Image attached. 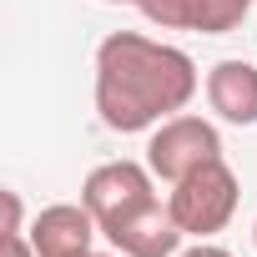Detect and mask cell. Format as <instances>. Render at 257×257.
Instances as JSON below:
<instances>
[{"instance_id": "277c9868", "label": "cell", "mask_w": 257, "mask_h": 257, "mask_svg": "<svg viewBox=\"0 0 257 257\" xmlns=\"http://www.w3.org/2000/svg\"><path fill=\"white\" fill-rule=\"evenodd\" d=\"M152 197H157V172L147 162H126V157L121 162H101L86 177V187H81V202L91 207V217L101 227L116 222V217H126V212H137Z\"/></svg>"}, {"instance_id": "8fae6325", "label": "cell", "mask_w": 257, "mask_h": 257, "mask_svg": "<svg viewBox=\"0 0 257 257\" xmlns=\"http://www.w3.org/2000/svg\"><path fill=\"white\" fill-rule=\"evenodd\" d=\"M6 257H41L31 232H6Z\"/></svg>"}, {"instance_id": "7c38bea8", "label": "cell", "mask_w": 257, "mask_h": 257, "mask_svg": "<svg viewBox=\"0 0 257 257\" xmlns=\"http://www.w3.org/2000/svg\"><path fill=\"white\" fill-rule=\"evenodd\" d=\"M177 257H232V252L217 247V242H197V247H187V252H177Z\"/></svg>"}, {"instance_id": "30bf717a", "label": "cell", "mask_w": 257, "mask_h": 257, "mask_svg": "<svg viewBox=\"0 0 257 257\" xmlns=\"http://www.w3.org/2000/svg\"><path fill=\"white\" fill-rule=\"evenodd\" d=\"M6 232H26V207H21V192H6Z\"/></svg>"}, {"instance_id": "8992f818", "label": "cell", "mask_w": 257, "mask_h": 257, "mask_svg": "<svg viewBox=\"0 0 257 257\" xmlns=\"http://www.w3.org/2000/svg\"><path fill=\"white\" fill-rule=\"evenodd\" d=\"M96 237H101V222L91 217L86 202H51L31 222V242L41 257H81L96 247Z\"/></svg>"}, {"instance_id": "9a60e30c", "label": "cell", "mask_w": 257, "mask_h": 257, "mask_svg": "<svg viewBox=\"0 0 257 257\" xmlns=\"http://www.w3.org/2000/svg\"><path fill=\"white\" fill-rule=\"evenodd\" d=\"M252 242H257V222H252Z\"/></svg>"}, {"instance_id": "6da1fadb", "label": "cell", "mask_w": 257, "mask_h": 257, "mask_svg": "<svg viewBox=\"0 0 257 257\" xmlns=\"http://www.w3.org/2000/svg\"><path fill=\"white\" fill-rule=\"evenodd\" d=\"M202 76L197 61L142 31H116L96 46V111L111 132H152L187 111Z\"/></svg>"}, {"instance_id": "3957f363", "label": "cell", "mask_w": 257, "mask_h": 257, "mask_svg": "<svg viewBox=\"0 0 257 257\" xmlns=\"http://www.w3.org/2000/svg\"><path fill=\"white\" fill-rule=\"evenodd\" d=\"M207 162H222V137L217 126L192 116V111H177L167 116L162 126H152V142H147V167L162 177V182H182L187 172L207 167Z\"/></svg>"}, {"instance_id": "52a82bcc", "label": "cell", "mask_w": 257, "mask_h": 257, "mask_svg": "<svg viewBox=\"0 0 257 257\" xmlns=\"http://www.w3.org/2000/svg\"><path fill=\"white\" fill-rule=\"evenodd\" d=\"M207 106L232 126H257V66L252 61H217L207 71Z\"/></svg>"}, {"instance_id": "ba28073f", "label": "cell", "mask_w": 257, "mask_h": 257, "mask_svg": "<svg viewBox=\"0 0 257 257\" xmlns=\"http://www.w3.org/2000/svg\"><path fill=\"white\" fill-rule=\"evenodd\" d=\"M252 0H192V31L202 36H227L247 21Z\"/></svg>"}, {"instance_id": "5bb4252c", "label": "cell", "mask_w": 257, "mask_h": 257, "mask_svg": "<svg viewBox=\"0 0 257 257\" xmlns=\"http://www.w3.org/2000/svg\"><path fill=\"white\" fill-rule=\"evenodd\" d=\"M106 6H137V0H106Z\"/></svg>"}, {"instance_id": "7a4b0ae2", "label": "cell", "mask_w": 257, "mask_h": 257, "mask_svg": "<svg viewBox=\"0 0 257 257\" xmlns=\"http://www.w3.org/2000/svg\"><path fill=\"white\" fill-rule=\"evenodd\" d=\"M237 197H242L237 172H232L227 157H222V162H207V167L187 172L182 182H172V197H167V202H172V217L182 222V232L197 237V242H207L212 232H222V227L232 222Z\"/></svg>"}, {"instance_id": "9c48e42d", "label": "cell", "mask_w": 257, "mask_h": 257, "mask_svg": "<svg viewBox=\"0 0 257 257\" xmlns=\"http://www.w3.org/2000/svg\"><path fill=\"white\" fill-rule=\"evenodd\" d=\"M137 11L162 31H192V0H137Z\"/></svg>"}, {"instance_id": "4fadbf2b", "label": "cell", "mask_w": 257, "mask_h": 257, "mask_svg": "<svg viewBox=\"0 0 257 257\" xmlns=\"http://www.w3.org/2000/svg\"><path fill=\"white\" fill-rule=\"evenodd\" d=\"M81 257H126V252H116V247H111V252H96V247H91V252H81Z\"/></svg>"}, {"instance_id": "5b68a950", "label": "cell", "mask_w": 257, "mask_h": 257, "mask_svg": "<svg viewBox=\"0 0 257 257\" xmlns=\"http://www.w3.org/2000/svg\"><path fill=\"white\" fill-rule=\"evenodd\" d=\"M101 237H106L116 252H126V257H177V247H182L187 232H182V222L172 217V202L152 197V202H142L137 212L106 222Z\"/></svg>"}]
</instances>
